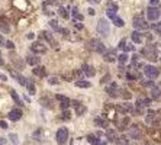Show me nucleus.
<instances>
[{
  "instance_id": "12",
  "label": "nucleus",
  "mask_w": 161,
  "mask_h": 145,
  "mask_svg": "<svg viewBox=\"0 0 161 145\" xmlns=\"http://www.w3.org/2000/svg\"><path fill=\"white\" fill-rule=\"evenodd\" d=\"M57 100L60 102V106L62 109H68L70 105H71V100L68 99V97H65V96H62V94H58V96H57Z\"/></svg>"
},
{
  "instance_id": "39",
  "label": "nucleus",
  "mask_w": 161,
  "mask_h": 145,
  "mask_svg": "<svg viewBox=\"0 0 161 145\" xmlns=\"http://www.w3.org/2000/svg\"><path fill=\"white\" fill-rule=\"evenodd\" d=\"M116 142H118V145H128V139L125 137H121V138L116 139Z\"/></svg>"
},
{
  "instance_id": "1",
  "label": "nucleus",
  "mask_w": 161,
  "mask_h": 145,
  "mask_svg": "<svg viewBox=\"0 0 161 145\" xmlns=\"http://www.w3.org/2000/svg\"><path fill=\"white\" fill-rule=\"evenodd\" d=\"M97 32L100 33V35H103V36H107V35H109V32H110V25H109L107 19L102 18V19L97 22Z\"/></svg>"
},
{
  "instance_id": "6",
  "label": "nucleus",
  "mask_w": 161,
  "mask_h": 145,
  "mask_svg": "<svg viewBox=\"0 0 161 145\" xmlns=\"http://www.w3.org/2000/svg\"><path fill=\"white\" fill-rule=\"evenodd\" d=\"M160 16H161L160 9H157L155 6H149L147 9V18H148V20L155 22V20H158V18H160Z\"/></svg>"
},
{
  "instance_id": "10",
  "label": "nucleus",
  "mask_w": 161,
  "mask_h": 145,
  "mask_svg": "<svg viewBox=\"0 0 161 145\" xmlns=\"http://www.w3.org/2000/svg\"><path fill=\"white\" fill-rule=\"evenodd\" d=\"M31 49H32V52H35V54H45L47 52V46L44 45L42 42H34L32 46H31Z\"/></svg>"
},
{
  "instance_id": "40",
  "label": "nucleus",
  "mask_w": 161,
  "mask_h": 145,
  "mask_svg": "<svg viewBox=\"0 0 161 145\" xmlns=\"http://www.w3.org/2000/svg\"><path fill=\"white\" fill-rule=\"evenodd\" d=\"M70 118H71V112L67 110V109H64V112H62V119H64V120H68Z\"/></svg>"
},
{
  "instance_id": "51",
  "label": "nucleus",
  "mask_w": 161,
  "mask_h": 145,
  "mask_svg": "<svg viewBox=\"0 0 161 145\" xmlns=\"http://www.w3.org/2000/svg\"><path fill=\"white\" fill-rule=\"evenodd\" d=\"M60 32L64 33V35H68V33H70V31H68V29H61V28H60Z\"/></svg>"
},
{
  "instance_id": "55",
  "label": "nucleus",
  "mask_w": 161,
  "mask_h": 145,
  "mask_svg": "<svg viewBox=\"0 0 161 145\" xmlns=\"http://www.w3.org/2000/svg\"><path fill=\"white\" fill-rule=\"evenodd\" d=\"M5 142H6V139H5V138H2V137H0V145H5Z\"/></svg>"
},
{
  "instance_id": "38",
  "label": "nucleus",
  "mask_w": 161,
  "mask_h": 145,
  "mask_svg": "<svg viewBox=\"0 0 161 145\" xmlns=\"http://www.w3.org/2000/svg\"><path fill=\"white\" fill-rule=\"evenodd\" d=\"M141 84L144 87H153V86H154V81L148 79V80H144V81H141Z\"/></svg>"
},
{
  "instance_id": "14",
  "label": "nucleus",
  "mask_w": 161,
  "mask_h": 145,
  "mask_svg": "<svg viewBox=\"0 0 161 145\" xmlns=\"http://www.w3.org/2000/svg\"><path fill=\"white\" fill-rule=\"evenodd\" d=\"M106 92L107 94L110 96V97H118L119 96V90H118V86H116V83H112L109 87H106Z\"/></svg>"
},
{
  "instance_id": "60",
  "label": "nucleus",
  "mask_w": 161,
  "mask_h": 145,
  "mask_svg": "<svg viewBox=\"0 0 161 145\" xmlns=\"http://www.w3.org/2000/svg\"><path fill=\"white\" fill-rule=\"evenodd\" d=\"M52 2H54V0H52Z\"/></svg>"
},
{
  "instance_id": "28",
  "label": "nucleus",
  "mask_w": 161,
  "mask_h": 145,
  "mask_svg": "<svg viewBox=\"0 0 161 145\" xmlns=\"http://www.w3.org/2000/svg\"><path fill=\"white\" fill-rule=\"evenodd\" d=\"M12 76L19 81V84H22V86H25V84H26V79H25V77H22V76H19V74H15V72H12Z\"/></svg>"
},
{
  "instance_id": "29",
  "label": "nucleus",
  "mask_w": 161,
  "mask_h": 145,
  "mask_svg": "<svg viewBox=\"0 0 161 145\" xmlns=\"http://www.w3.org/2000/svg\"><path fill=\"white\" fill-rule=\"evenodd\" d=\"M58 12H60L61 18H64V19H70V13L67 12V9H64V7H58Z\"/></svg>"
},
{
  "instance_id": "57",
  "label": "nucleus",
  "mask_w": 161,
  "mask_h": 145,
  "mask_svg": "<svg viewBox=\"0 0 161 145\" xmlns=\"http://www.w3.org/2000/svg\"><path fill=\"white\" fill-rule=\"evenodd\" d=\"M94 13H96V12H94L93 9H89V15H92V16H93Z\"/></svg>"
},
{
  "instance_id": "3",
  "label": "nucleus",
  "mask_w": 161,
  "mask_h": 145,
  "mask_svg": "<svg viewBox=\"0 0 161 145\" xmlns=\"http://www.w3.org/2000/svg\"><path fill=\"white\" fill-rule=\"evenodd\" d=\"M144 74H145L149 80H154L160 76V70L154 66H145L144 67Z\"/></svg>"
},
{
  "instance_id": "53",
  "label": "nucleus",
  "mask_w": 161,
  "mask_h": 145,
  "mask_svg": "<svg viewBox=\"0 0 161 145\" xmlns=\"http://www.w3.org/2000/svg\"><path fill=\"white\" fill-rule=\"evenodd\" d=\"M28 38H29V39H34V38H35V33H28Z\"/></svg>"
},
{
  "instance_id": "56",
  "label": "nucleus",
  "mask_w": 161,
  "mask_h": 145,
  "mask_svg": "<svg viewBox=\"0 0 161 145\" xmlns=\"http://www.w3.org/2000/svg\"><path fill=\"white\" fill-rule=\"evenodd\" d=\"M3 44H5V39H3V36H2V35H0V46L3 45Z\"/></svg>"
},
{
  "instance_id": "26",
  "label": "nucleus",
  "mask_w": 161,
  "mask_h": 145,
  "mask_svg": "<svg viewBox=\"0 0 161 145\" xmlns=\"http://www.w3.org/2000/svg\"><path fill=\"white\" fill-rule=\"evenodd\" d=\"M96 125H99L102 126V128H107V125H109V122H107L106 119H100V118H96Z\"/></svg>"
},
{
  "instance_id": "54",
  "label": "nucleus",
  "mask_w": 161,
  "mask_h": 145,
  "mask_svg": "<svg viewBox=\"0 0 161 145\" xmlns=\"http://www.w3.org/2000/svg\"><path fill=\"white\" fill-rule=\"evenodd\" d=\"M75 28L77 29H83V23H75Z\"/></svg>"
},
{
  "instance_id": "21",
  "label": "nucleus",
  "mask_w": 161,
  "mask_h": 145,
  "mask_svg": "<svg viewBox=\"0 0 161 145\" xmlns=\"http://www.w3.org/2000/svg\"><path fill=\"white\" fill-rule=\"evenodd\" d=\"M116 123H118V129H119V131H125V129H126V126H128V123H129V118L125 116L122 122H116Z\"/></svg>"
},
{
  "instance_id": "47",
  "label": "nucleus",
  "mask_w": 161,
  "mask_h": 145,
  "mask_svg": "<svg viewBox=\"0 0 161 145\" xmlns=\"http://www.w3.org/2000/svg\"><path fill=\"white\" fill-rule=\"evenodd\" d=\"M109 79H110V76H109V74H106V76L100 80V83H102V84H105V83H107V80H109Z\"/></svg>"
},
{
  "instance_id": "34",
  "label": "nucleus",
  "mask_w": 161,
  "mask_h": 145,
  "mask_svg": "<svg viewBox=\"0 0 161 145\" xmlns=\"http://www.w3.org/2000/svg\"><path fill=\"white\" fill-rule=\"evenodd\" d=\"M28 64H31V66H36L38 62H39V58H36V57H28Z\"/></svg>"
},
{
  "instance_id": "5",
  "label": "nucleus",
  "mask_w": 161,
  "mask_h": 145,
  "mask_svg": "<svg viewBox=\"0 0 161 145\" xmlns=\"http://www.w3.org/2000/svg\"><path fill=\"white\" fill-rule=\"evenodd\" d=\"M55 138H57L58 145H64V144H65V141L68 139V129H67V128H60V129L57 131Z\"/></svg>"
},
{
  "instance_id": "45",
  "label": "nucleus",
  "mask_w": 161,
  "mask_h": 145,
  "mask_svg": "<svg viewBox=\"0 0 161 145\" xmlns=\"http://www.w3.org/2000/svg\"><path fill=\"white\" fill-rule=\"evenodd\" d=\"M123 51H134V46H132V44H126V45H125V48H123Z\"/></svg>"
},
{
  "instance_id": "48",
  "label": "nucleus",
  "mask_w": 161,
  "mask_h": 145,
  "mask_svg": "<svg viewBox=\"0 0 161 145\" xmlns=\"http://www.w3.org/2000/svg\"><path fill=\"white\" fill-rule=\"evenodd\" d=\"M0 128H2V129H7V123L5 120H0Z\"/></svg>"
},
{
  "instance_id": "4",
  "label": "nucleus",
  "mask_w": 161,
  "mask_h": 145,
  "mask_svg": "<svg viewBox=\"0 0 161 145\" xmlns=\"http://www.w3.org/2000/svg\"><path fill=\"white\" fill-rule=\"evenodd\" d=\"M141 54L147 59H149V61H157V59H158V57H157V51H155L154 48H151V45L145 46V48L141 51Z\"/></svg>"
},
{
  "instance_id": "24",
  "label": "nucleus",
  "mask_w": 161,
  "mask_h": 145,
  "mask_svg": "<svg viewBox=\"0 0 161 145\" xmlns=\"http://www.w3.org/2000/svg\"><path fill=\"white\" fill-rule=\"evenodd\" d=\"M26 89H28V92H29V94H35L36 93V87H35V84L31 81V80H26Z\"/></svg>"
},
{
  "instance_id": "20",
  "label": "nucleus",
  "mask_w": 161,
  "mask_h": 145,
  "mask_svg": "<svg viewBox=\"0 0 161 145\" xmlns=\"http://www.w3.org/2000/svg\"><path fill=\"white\" fill-rule=\"evenodd\" d=\"M75 86L77 87H81V89H89V87H92V83L90 81H86V80H77L75 81Z\"/></svg>"
},
{
  "instance_id": "59",
  "label": "nucleus",
  "mask_w": 161,
  "mask_h": 145,
  "mask_svg": "<svg viewBox=\"0 0 161 145\" xmlns=\"http://www.w3.org/2000/svg\"><path fill=\"white\" fill-rule=\"evenodd\" d=\"M3 64V59H2V52H0V66Z\"/></svg>"
},
{
  "instance_id": "50",
  "label": "nucleus",
  "mask_w": 161,
  "mask_h": 145,
  "mask_svg": "<svg viewBox=\"0 0 161 145\" xmlns=\"http://www.w3.org/2000/svg\"><path fill=\"white\" fill-rule=\"evenodd\" d=\"M107 16H109V18H112V19H113L115 16H116V13H115V12H112V10H107Z\"/></svg>"
},
{
  "instance_id": "43",
  "label": "nucleus",
  "mask_w": 161,
  "mask_h": 145,
  "mask_svg": "<svg viewBox=\"0 0 161 145\" xmlns=\"http://www.w3.org/2000/svg\"><path fill=\"white\" fill-rule=\"evenodd\" d=\"M5 45H6L7 49H15V44L12 42V41H6V42H5Z\"/></svg>"
},
{
  "instance_id": "25",
  "label": "nucleus",
  "mask_w": 161,
  "mask_h": 145,
  "mask_svg": "<svg viewBox=\"0 0 161 145\" xmlns=\"http://www.w3.org/2000/svg\"><path fill=\"white\" fill-rule=\"evenodd\" d=\"M106 6H107V10H112V12H118V9H119V6L115 2H110V0L106 3Z\"/></svg>"
},
{
  "instance_id": "11",
  "label": "nucleus",
  "mask_w": 161,
  "mask_h": 145,
  "mask_svg": "<svg viewBox=\"0 0 161 145\" xmlns=\"http://www.w3.org/2000/svg\"><path fill=\"white\" fill-rule=\"evenodd\" d=\"M115 107H116V112H121V113H128L134 110V106L131 103H128V102H125V103H122L119 106H115Z\"/></svg>"
},
{
  "instance_id": "31",
  "label": "nucleus",
  "mask_w": 161,
  "mask_h": 145,
  "mask_svg": "<svg viewBox=\"0 0 161 145\" xmlns=\"http://www.w3.org/2000/svg\"><path fill=\"white\" fill-rule=\"evenodd\" d=\"M10 96L13 97V100H15V103H16V105H22V102H20L19 96H18V93L15 92V90H10Z\"/></svg>"
},
{
  "instance_id": "52",
  "label": "nucleus",
  "mask_w": 161,
  "mask_h": 145,
  "mask_svg": "<svg viewBox=\"0 0 161 145\" xmlns=\"http://www.w3.org/2000/svg\"><path fill=\"white\" fill-rule=\"evenodd\" d=\"M89 3H94V5H99L100 3V0H87Z\"/></svg>"
},
{
  "instance_id": "37",
  "label": "nucleus",
  "mask_w": 161,
  "mask_h": 145,
  "mask_svg": "<svg viewBox=\"0 0 161 145\" xmlns=\"http://www.w3.org/2000/svg\"><path fill=\"white\" fill-rule=\"evenodd\" d=\"M49 26L52 28L54 31H60V25H58V22H57V20H51V22H49Z\"/></svg>"
},
{
  "instance_id": "33",
  "label": "nucleus",
  "mask_w": 161,
  "mask_h": 145,
  "mask_svg": "<svg viewBox=\"0 0 161 145\" xmlns=\"http://www.w3.org/2000/svg\"><path fill=\"white\" fill-rule=\"evenodd\" d=\"M71 15H73V18L74 19H77V20H83V15H80L79 13V10L74 7L73 9V12H71Z\"/></svg>"
},
{
  "instance_id": "2",
  "label": "nucleus",
  "mask_w": 161,
  "mask_h": 145,
  "mask_svg": "<svg viewBox=\"0 0 161 145\" xmlns=\"http://www.w3.org/2000/svg\"><path fill=\"white\" fill-rule=\"evenodd\" d=\"M134 28L135 29H138V31H147L148 28H149V25L147 23V20L144 19L142 16H139V15H136L134 18Z\"/></svg>"
},
{
  "instance_id": "46",
  "label": "nucleus",
  "mask_w": 161,
  "mask_h": 145,
  "mask_svg": "<svg viewBox=\"0 0 161 145\" xmlns=\"http://www.w3.org/2000/svg\"><path fill=\"white\" fill-rule=\"evenodd\" d=\"M125 45H126V39H122L121 42H119V46H118V48H121V49H123V48H125Z\"/></svg>"
},
{
  "instance_id": "18",
  "label": "nucleus",
  "mask_w": 161,
  "mask_h": 145,
  "mask_svg": "<svg viewBox=\"0 0 161 145\" xmlns=\"http://www.w3.org/2000/svg\"><path fill=\"white\" fill-rule=\"evenodd\" d=\"M106 137L110 142H116V139H118V135H116V131H115V129H107Z\"/></svg>"
},
{
  "instance_id": "27",
  "label": "nucleus",
  "mask_w": 161,
  "mask_h": 145,
  "mask_svg": "<svg viewBox=\"0 0 161 145\" xmlns=\"http://www.w3.org/2000/svg\"><path fill=\"white\" fill-rule=\"evenodd\" d=\"M41 38H44V39H47L48 42L54 44V39H52V36H51V33H49V32H45V31H42V32H41Z\"/></svg>"
},
{
  "instance_id": "42",
  "label": "nucleus",
  "mask_w": 161,
  "mask_h": 145,
  "mask_svg": "<svg viewBox=\"0 0 161 145\" xmlns=\"http://www.w3.org/2000/svg\"><path fill=\"white\" fill-rule=\"evenodd\" d=\"M48 83H49V84H58V83H60V79H58V77H49V79H48Z\"/></svg>"
},
{
  "instance_id": "49",
  "label": "nucleus",
  "mask_w": 161,
  "mask_h": 145,
  "mask_svg": "<svg viewBox=\"0 0 161 145\" xmlns=\"http://www.w3.org/2000/svg\"><path fill=\"white\" fill-rule=\"evenodd\" d=\"M160 3V0H149V6H157Z\"/></svg>"
},
{
  "instance_id": "15",
  "label": "nucleus",
  "mask_w": 161,
  "mask_h": 145,
  "mask_svg": "<svg viewBox=\"0 0 161 145\" xmlns=\"http://www.w3.org/2000/svg\"><path fill=\"white\" fill-rule=\"evenodd\" d=\"M71 106H74V107H75V112H77V115H79V116H81L83 113L86 112V106H83L80 102H77V100L71 102Z\"/></svg>"
},
{
  "instance_id": "35",
  "label": "nucleus",
  "mask_w": 161,
  "mask_h": 145,
  "mask_svg": "<svg viewBox=\"0 0 161 145\" xmlns=\"http://www.w3.org/2000/svg\"><path fill=\"white\" fill-rule=\"evenodd\" d=\"M0 29H2L3 32H9V26H7V22L5 19L0 20Z\"/></svg>"
},
{
  "instance_id": "19",
  "label": "nucleus",
  "mask_w": 161,
  "mask_h": 145,
  "mask_svg": "<svg viewBox=\"0 0 161 145\" xmlns=\"http://www.w3.org/2000/svg\"><path fill=\"white\" fill-rule=\"evenodd\" d=\"M34 74L35 76H38V77H45V76H47V70H45L44 67H35Z\"/></svg>"
},
{
  "instance_id": "9",
  "label": "nucleus",
  "mask_w": 161,
  "mask_h": 145,
  "mask_svg": "<svg viewBox=\"0 0 161 145\" xmlns=\"http://www.w3.org/2000/svg\"><path fill=\"white\" fill-rule=\"evenodd\" d=\"M141 135H142V132H141V128L138 125H132L131 128H129V137L132 139H139L141 138Z\"/></svg>"
},
{
  "instance_id": "41",
  "label": "nucleus",
  "mask_w": 161,
  "mask_h": 145,
  "mask_svg": "<svg viewBox=\"0 0 161 145\" xmlns=\"http://www.w3.org/2000/svg\"><path fill=\"white\" fill-rule=\"evenodd\" d=\"M153 28L155 29V32L158 33V35H161V22H157V23H154V25H153Z\"/></svg>"
},
{
  "instance_id": "8",
  "label": "nucleus",
  "mask_w": 161,
  "mask_h": 145,
  "mask_svg": "<svg viewBox=\"0 0 161 145\" xmlns=\"http://www.w3.org/2000/svg\"><path fill=\"white\" fill-rule=\"evenodd\" d=\"M103 58H105V61H107V62H115V61L118 59V57H116V49H107V51H105V52H103Z\"/></svg>"
},
{
  "instance_id": "44",
  "label": "nucleus",
  "mask_w": 161,
  "mask_h": 145,
  "mask_svg": "<svg viewBox=\"0 0 161 145\" xmlns=\"http://www.w3.org/2000/svg\"><path fill=\"white\" fill-rule=\"evenodd\" d=\"M41 133H42V131H41V129H38L36 132H34V138L36 139V141H41Z\"/></svg>"
},
{
  "instance_id": "30",
  "label": "nucleus",
  "mask_w": 161,
  "mask_h": 145,
  "mask_svg": "<svg viewBox=\"0 0 161 145\" xmlns=\"http://www.w3.org/2000/svg\"><path fill=\"white\" fill-rule=\"evenodd\" d=\"M113 25L115 26H118V28H122L123 25H125V22L121 19V18H118V16H115L113 18Z\"/></svg>"
},
{
  "instance_id": "13",
  "label": "nucleus",
  "mask_w": 161,
  "mask_h": 145,
  "mask_svg": "<svg viewBox=\"0 0 161 145\" xmlns=\"http://www.w3.org/2000/svg\"><path fill=\"white\" fill-rule=\"evenodd\" d=\"M81 71L84 76H87V77H93L94 74H96V70H94V67L89 66V64H84V66L81 67Z\"/></svg>"
},
{
  "instance_id": "22",
  "label": "nucleus",
  "mask_w": 161,
  "mask_h": 145,
  "mask_svg": "<svg viewBox=\"0 0 161 145\" xmlns=\"http://www.w3.org/2000/svg\"><path fill=\"white\" fill-rule=\"evenodd\" d=\"M87 141H89V144H92V145H100V141L97 138V135H94V133H90V135H89Z\"/></svg>"
},
{
  "instance_id": "16",
  "label": "nucleus",
  "mask_w": 161,
  "mask_h": 145,
  "mask_svg": "<svg viewBox=\"0 0 161 145\" xmlns=\"http://www.w3.org/2000/svg\"><path fill=\"white\" fill-rule=\"evenodd\" d=\"M22 118V110L20 109H13L9 112V119L10 120H19Z\"/></svg>"
},
{
  "instance_id": "7",
  "label": "nucleus",
  "mask_w": 161,
  "mask_h": 145,
  "mask_svg": "<svg viewBox=\"0 0 161 145\" xmlns=\"http://www.w3.org/2000/svg\"><path fill=\"white\" fill-rule=\"evenodd\" d=\"M89 45H90V49H93V51H96V52L103 54L105 51H106V49H105V46H103V44H102L100 41H97V39L90 41V42H89Z\"/></svg>"
},
{
  "instance_id": "23",
  "label": "nucleus",
  "mask_w": 161,
  "mask_h": 145,
  "mask_svg": "<svg viewBox=\"0 0 161 145\" xmlns=\"http://www.w3.org/2000/svg\"><path fill=\"white\" fill-rule=\"evenodd\" d=\"M160 96H161V89H158V87H153L151 89V99H160Z\"/></svg>"
},
{
  "instance_id": "58",
  "label": "nucleus",
  "mask_w": 161,
  "mask_h": 145,
  "mask_svg": "<svg viewBox=\"0 0 161 145\" xmlns=\"http://www.w3.org/2000/svg\"><path fill=\"white\" fill-rule=\"evenodd\" d=\"M100 145H107L106 141H100Z\"/></svg>"
},
{
  "instance_id": "17",
  "label": "nucleus",
  "mask_w": 161,
  "mask_h": 145,
  "mask_svg": "<svg viewBox=\"0 0 161 145\" xmlns=\"http://www.w3.org/2000/svg\"><path fill=\"white\" fill-rule=\"evenodd\" d=\"M131 39L134 44H141L142 42V33L139 31H134V32L131 33Z\"/></svg>"
},
{
  "instance_id": "36",
  "label": "nucleus",
  "mask_w": 161,
  "mask_h": 145,
  "mask_svg": "<svg viewBox=\"0 0 161 145\" xmlns=\"http://www.w3.org/2000/svg\"><path fill=\"white\" fill-rule=\"evenodd\" d=\"M128 58H129V57H128L126 54H121V55L118 57V61H119L121 64H125V62H128Z\"/></svg>"
},
{
  "instance_id": "32",
  "label": "nucleus",
  "mask_w": 161,
  "mask_h": 145,
  "mask_svg": "<svg viewBox=\"0 0 161 145\" xmlns=\"http://www.w3.org/2000/svg\"><path fill=\"white\" fill-rule=\"evenodd\" d=\"M121 93H122L121 96H122V97H123V99H125V100H129V99H131V97H132V94H131V93L128 92L126 89H122V90H121Z\"/></svg>"
}]
</instances>
